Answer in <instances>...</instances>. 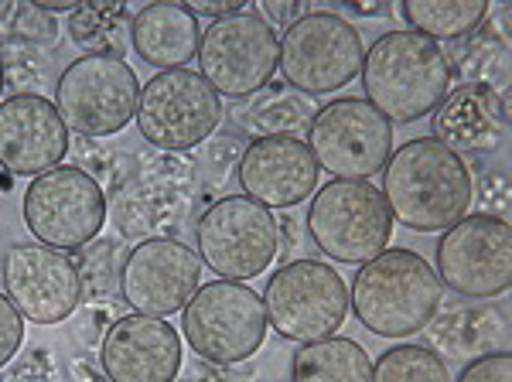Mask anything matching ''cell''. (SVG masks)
<instances>
[{
	"mask_svg": "<svg viewBox=\"0 0 512 382\" xmlns=\"http://www.w3.org/2000/svg\"><path fill=\"white\" fill-rule=\"evenodd\" d=\"M444 58H448V72L458 76L461 86H495L506 76L509 38L506 31H495L482 21L451 55L444 52Z\"/></svg>",
	"mask_w": 512,
	"mask_h": 382,
	"instance_id": "obj_24",
	"label": "cell"
},
{
	"mask_svg": "<svg viewBox=\"0 0 512 382\" xmlns=\"http://www.w3.org/2000/svg\"><path fill=\"white\" fill-rule=\"evenodd\" d=\"M11 31L21 41H28V45H52V41L59 38V24H55V18L45 11H38L35 4L18 7V11H14V28Z\"/></svg>",
	"mask_w": 512,
	"mask_h": 382,
	"instance_id": "obj_30",
	"label": "cell"
},
{
	"mask_svg": "<svg viewBox=\"0 0 512 382\" xmlns=\"http://www.w3.org/2000/svg\"><path fill=\"white\" fill-rule=\"evenodd\" d=\"M437 280L458 297L489 301L512 284V229L499 215H465L437 243Z\"/></svg>",
	"mask_w": 512,
	"mask_h": 382,
	"instance_id": "obj_14",
	"label": "cell"
},
{
	"mask_svg": "<svg viewBox=\"0 0 512 382\" xmlns=\"http://www.w3.org/2000/svg\"><path fill=\"white\" fill-rule=\"evenodd\" d=\"M383 198L393 222L414 232H448L472 209V168L434 137L407 140L383 168Z\"/></svg>",
	"mask_w": 512,
	"mask_h": 382,
	"instance_id": "obj_1",
	"label": "cell"
},
{
	"mask_svg": "<svg viewBox=\"0 0 512 382\" xmlns=\"http://www.w3.org/2000/svg\"><path fill=\"white\" fill-rule=\"evenodd\" d=\"M362 38L342 14L308 11L280 38V76L304 96L345 89L362 72Z\"/></svg>",
	"mask_w": 512,
	"mask_h": 382,
	"instance_id": "obj_7",
	"label": "cell"
},
{
	"mask_svg": "<svg viewBox=\"0 0 512 382\" xmlns=\"http://www.w3.org/2000/svg\"><path fill=\"white\" fill-rule=\"evenodd\" d=\"M195 253L202 267L222 280L250 284L270 270L280 253V222L274 212L246 195H229L212 202L195 226Z\"/></svg>",
	"mask_w": 512,
	"mask_h": 382,
	"instance_id": "obj_6",
	"label": "cell"
},
{
	"mask_svg": "<svg viewBox=\"0 0 512 382\" xmlns=\"http://www.w3.org/2000/svg\"><path fill=\"white\" fill-rule=\"evenodd\" d=\"M130 45L151 69L175 72L198 58L202 24L185 4H147L130 21Z\"/></svg>",
	"mask_w": 512,
	"mask_h": 382,
	"instance_id": "obj_21",
	"label": "cell"
},
{
	"mask_svg": "<svg viewBox=\"0 0 512 382\" xmlns=\"http://www.w3.org/2000/svg\"><path fill=\"white\" fill-rule=\"evenodd\" d=\"M239 185L246 198H253L263 209H294L308 195L318 191V164L304 140L267 137L243 147L236 164Z\"/></svg>",
	"mask_w": 512,
	"mask_h": 382,
	"instance_id": "obj_18",
	"label": "cell"
},
{
	"mask_svg": "<svg viewBox=\"0 0 512 382\" xmlns=\"http://www.w3.org/2000/svg\"><path fill=\"white\" fill-rule=\"evenodd\" d=\"M441 301V280L414 249H383L376 260L362 263L349 290L355 318L376 338L417 335L434 321Z\"/></svg>",
	"mask_w": 512,
	"mask_h": 382,
	"instance_id": "obj_3",
	"label": "cell"
},
{
	"mask_svg": "<svg viewBox=\"0 0 512 382\" xmlns=\"http://www.w3.org/2000/svg\"><path fill=\"white\" fill-rule=\"evenodd\" d=\"M400 14L417 35L431 41H458L468 38L478 24L489 18V4L485 0H407L400 7Z\"/></svg>",
	"mask_w": 512,
	"mask_h": 382,
	"instance_id": "obj_26",
	"label": "cell"
},
{
	"mask_svg": "<svg viewBox=\"0 0 512 382\" xmlns=\"http://www.w3.org/2000/svg\"><path fill=\"white\" fill-rule=\"evenodd\" d=\"M99 362L110 382H175L181 372V335L164 318L130 314L103 335Z\"/></svg>",
	"mask_w": 512,
	"mask_h": 382,
	"instance_id": "obj_19",
	"label": "cell"
},
{
	"mask_svg": "<svg viewBox=\"0 0 512 382\" xmlns=\"http://www.w3.org/2000/svg\"><path fill=\"white\" fill-rule=\"evenodd\" d=\"M434 140L454 154H489L502 147L509 130V106L495 86H458L431 113Z\"/></svg>",
	"mask_w": 512,
	"mask_h": 382,
	"instance_id": "obj_20",
	"label": "cell"
},
{
	"mask_svg": "<svg viewBox=\"0 0 512 382\" xmlns=\"http://www.w3.org/2000/svg\"><path fill=\"white\" fill-rule=\"evenodd\" d=\"M291 382H373V362L352 338H321L297 348Z\"/></svg>",
	"mask_w": 512,
	"mask_h": 382,
	"instance_id": "obj_23",
	"label": "cell"
},
{
	"mask_svg": "<svg viewBox=\"0 0 512 382\" xmlns=\"http://www.w3.org/2000/svg\"><path fill=\"white\" fill-rule=\"evenodd\" d=\"M315 116H318L315 99L297 93L287 82H274V86H263L260 93L250 96L239 123H243L246 134H253L256 140H267V137L304 140L311 134Z\"/></svg>",
	"mask_w": 512,
	"mask_h": 382,
	"instance_id": "obj_22",
	"label": "cell"
},
{
	"mask_svg": "<svg viewBox=\"0 0 512 382\" xmlns=\"http://www.w3.org/2000/svg\"><path fill=\"white\" fill-rule=\"evenodd\" d=\"M0 89H4V69H0Z\"/></svg>",
	"mask_w": 512,
	"mask_h": 382,
	"instance_id": "obj_37",
	"label": "cell"
},
{
	"mask_svg": "<svg viewBox=\"0 0 512 382\" xmlns=\"http://www.w3.org/2000/svg\"><path fill=\"white\" fill-rule=\"evenodd\" d=\"M366 103L390 123H417L431 116L451 93L444 48L417 31H390L376 38L362 58Z\"/></svg>",
	"mask_w": 512,
	"mask_h": 382,
	"instance_id": "obj_2",
	"label": "cell"
},
{
	"mask_svg": "<svg viewBox=\"0 0 512 382\" xmlns=\"http://www.w3.org/2000/svg\"><path fill=\"white\" fill-rule=\"evenodd\" d=\"M267 325L287 342L308 345L332 338L349 318V287L342 273L321 260H294L263 287Z\"/></svg>",
	"mask_w": 512,
	"mask_h": 382,
	"instance_id": "obj_4",
	"label": "cell"
},
{
	"mask_svg": "<svg viewBox=\"0 0 512 382\" xmlns=\"http://www.w3.org/2000/svg\"><path fill=\"white\" fill-rule=\"evenodd\" d=\"M304 144L315 154L318 171H328L335 181H369L383 174L393 154V123L366 99H335L318 106Z\"/></svg>",
	"mask_w": 512,
	"mask_h": 382,
	"instance_id": "obj_11",
	"label": "cell"
},
{
	"mask_svg": "<svg viewBox=\"0 0 512 382\" xmlns=\"http://www.w3.org/2000/svg\"><path fill=\"white\" fill-rule=\"evenodd\" d=\"M0 280L11 304L31 325H59L82 301V277L62 249L18 243L0 260Z\"/></svg>",
	"mask_w": 512,
	"mask_h": 382,
	"instance_id": "obj_16",
	"label": "cell"
},
{
	"mask_svg": "<svg viewBox=\"0 0 512 382\" xmlns=\"http://www.w3.org/2000/svg\"><path fill=\"white\" fill-rule=\"evenodd\" d=\"M198 287H202L198 253L168 236L137 243L120 270L123 301L134 307V314H147V318H168L185 311Z\"/></svg>",
	"mask_w": 512,
	"mask_h": 382,
	"instance_id": "obj_15",
	"label": "cell"
},
{
	"mask_svg": "<svg viewBox=\"0 0 512 382\" xmlns=\"http://www.w3.org/2000/svg\"><path fill=\"white\" fill-rule=\"evenodd\" d=\"M24 226L41 246L79 249L93 243L106 222V195L82 168H52L24 191Z\"/></svg>",
	"mask_w": 512,
	"mask_h": 382,
	"instance_id": "obj_13",
	"label": "cell"
},
{
	"mask_svg": "<svg viewBox=\"0 0 512 382\" xmlns=\"http://www.w3.org/2000/svg\"><path fill=\"white\" fill-rule=\"evenodd\" d=\"M478 202L485 205V209H499V219L506 215V205H509V181L502 171H485L482 181H478ZM485 212V215H489Z\"/></svg>",
	"mask_w": 512,
	"mask_h": 382,
	"instance_id": "obj_33",
	"label": "cell"
},
{
	"mask_svg": "<svg viewBox=\"0 0 512 382\" xmlns=\"http://www.w3.org/2000/svg\"><path fill=\"white\" fill-rule=\"evenodd\" d=\"M308 232L328 260L362 267L390 246L393 215L369 181H328L311 198Z\"/></svg>",
	"mask_w": 512,
	"mask_h": 382,
	"instance_id": "obj_5",
	"label": "cell"
},
{
	"mask_svg": "<svg viewBox=\"0 0 512 382\" xmlns=\"http://www.w3.org/2000/svg\"><path fill=\"white\" fill-rule=\"evenodd\" d=\"M458 382H512V355L506 348L478 355L461 369Z\"/></svg>",
	"mask_w": 512,
	"mask_h": 382,
	"instance_id": "obj_31",
	"label": "cell"
},
{
	"mask_svg": "<svg viewBox=\"0 0 512 382\" xmlns=\"http://www.w3.org/2000/svg\"><path fill=\"white\" fill-rule=\"evenodd\" d=\"M431 335L444 352L478 359V355L495 352V345L506 342V321L492 307H458L437 321Z\"/></svg>",
	"mask_w": 512,
	"mask_h": 382,
	"instance_id": "obj_25",
	"label": "cell"
},
{
	"mask_svg": "<svg viewBox=\"0 0 512 382\" xmlns=\"http://www.w3.org/2000/svg\"><path fill=\"white\" fill-rule=\"evenodd\" d=\"M24 342V318L21 311L11 304V297L0 294V369L18 355Z\"/></svg>",
	"mask_w": 512,
	"mask_h": 382,
	"instance_id": "obj_32",
	"label": "cell"
},
{
	"mask_svg": "<svg viewBox=\"0 0 512 382\" xmlns=\"http://www.w3.org/2000/svg\"><path fill=\"white\" fill-rule=\"evenodd\" d=\"M280 62V38L256 11L212 21L198 45V76L219 96H253L270 86Z\"/></svg>",
	"mask_w": 512,
	"mask_h": 382,
	"instance_id": "obj_12",
	"label": "cell"
},
{
	"mask_svg": "<svg viewBox=\"0 0 512 382\" xmlns=\"http://www.w3.org/2000/svg\"><path fill=\"white\" fill-rule=\"evenodd\" d=\"M65 154H69V130L52 99L18 93L0 103V168L38 178L59 168Z\"/></svg>",
	"mask_w": 512,
	"mask_h": 382,
	"instance_id": "obj_17",
	"label": "cell"
},
{
	"mask_svg": "<svg viewBox=\"0 0 512 382\" xmlns=\"http://www.w3.org/2000/svg\"><path fill=\"white\" fill-rule=\"evenodd\" d=\"M140 82L120 55H82L55 82V110L79 137H113L137 116Z\"/></svg>",
	"mask_w": 512,
	"mask_h": 382,
	"instance_id": "obj_8",
	"label": "cell"
},
{
	"mask_svg": "<svg viewBox=\"0 0 512 382\" xmlns=\"http://www.w3.org/2000/svg\"><path fill=\"white\" fill-rule=\"evenodd\" d=\"M185 342L212 365L246 362L267 338V314L260 294L236 280L202 284L185 304Z\"/></svg>",
	"mask_w": 512,
	"mask_h": 382,
	"instance_id": "obj_9",
	"label": "cell"
},
{
	"mask_svg": "<svg viewBox=\"0 0 512 382\" xmlns=\"http://www.w3.org/2000/svg\"><path fill=\"white\" fill-rule=\"evenodd\" d=\"M222 116L226 110L219 93L192 69L158 72L140 86L137 130L164 154H181L205 144L219 130Z\"/></svg>",
	"mask_w": 512,
	"mask_h": 382,
	"instance_id": "obj_10",
	"label": "cell"
},
{
	"mask_svg": "<svg viewBox=\"0 0 512 382\" xmlns=\"http://www.w3.org/2000/svg\"><path fill=\"white\" fill-rule=\"evenodd\" d=\"M35 7H38V11H45V14H62V11L72 14L79 4H76V0H38Z\"/></svg>",
	"mask_w": 512,
	"mask_h": 382,
	"instance_id": "obj_36",
	"label": "cell"
},
{
	"mask_svg": "<svg viewBox=\"0 0 512 382\" xmlns=\"http://www.w3.org/2000/svg\"><path fill=\"white\" fill-rule=\"evenodd\" d=\"M188 11H192L195 18H212V21H219V18H229V14L246 11V7H243V4H236V0H229V4H192Z\"/></svg>",
	"mask_w": 512,
	"mask_h": 382,
	"instance_id": "obj_35",
	"label": "cell"
},
{
	"mask_svg": "<svg viewBox=\"0 0 512 382\" xmlns=\"http://www.w3.org/2000/svg\"><path fill=\"white\" fill-rule=\"evenodd\" d=\"M239 157H243V147H239L233 137L212 140V144L205 147L202 161H198V168H202V174H205V188H216V185L222 188V185H226L229 168H236Z\"/></svg>",
	"mask_w": 512,
	"mask_h": 382,
	"instance_id": "obj_29",
	"label": "cell"
},
{
	"mask_svg": "<svg viewBox=\"0 0 512 382\" xmlns=\"http://www.w3.org/2000/svg\"><path fill=\"white\" fill-rule=\"evenodd\" d=\"M260 18L263 21H274V28H291V24L297 21V18H304V14H308V7H304V4H263L260 7Z\"/></svg>",
	"mask_w": 512,
	"mask_h": 382,
	"instance_id": "obj_34",
	"label": "cell"
},
{
	"mask_svg": "<svg viewBox=\"0 0 512 382\" xmlns=\"http://www.w3.org/2000/svg\"><path fill=\"white\" fill-rule=\"evenodd\" d=\"M373 382H451V372L434 348L396 345L376 359Z\"/></svg>",
	"mask_w": 512,
	"mask_h": 382,
	"instance_id": "obj_27",
	"label": "cell"
},
{
	"mask_svg": "<svg viewBox=\"0 0 512 382\" xmlns=\"http://www.w3.org/2000/svg\"><path fill=\"white\" fill-rule=\"evenodd\" d=\"M120 21H123V4H82L72 11L69 21L72 41L89 48V55H110V48L117 45Z\"/></svg>",
	"mask_w": 512,
	"mask_h": 382,
	"instance_id": "obj_28",
	"label": "cell"
}]
</instances>
